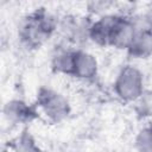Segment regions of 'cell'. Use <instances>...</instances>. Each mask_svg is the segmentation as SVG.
Returning a JSON list of instances; mask_svg holds the SVG:
<instances>
[{"mask_svg":"<svg viewBox=\"0 0 152 152\" xmlns=\"http://www.w3.org/2000/svg\"><path fill=\"white\" fill-rule=\"evenodd\" d=\"M151 110H152V99H151Z\"/></svg>","mask_w":152,"mask_h":152,"instance_id":"cell-10","label":"cell"},{"mask_svg":"<svg viewBox=\"0 0 152 152\" xmlns=\"http://www.w3.org/2000/svg\"><path fill=\"white\" fill-rule=\"evenodd\" d=\"M134 147L137 152H152V125H146L138 131Z\"/></svg>","mask_w":152,"mask_h":152,"instance_id":"cell-9","label":"cell"},{"mask_svg":"<svg viewBox=\"0 0 152 152\" xmlns=\"http://www.w3.org/2000/svg\"><path fill=\"white\" fill-rule=\"evenodd\" d=\"M5 119L15 126H25L34 121L39 116V112L34 103H28L21 99L8 100L2 109Z\"/></svg>","mask_w":152,"mask_h":152,"instance_id":"cell-4","label":"cell"},{"mask_svg":"<svg viewBox=\"0 0 152 152\" xmlns=\"http://www.w3.org/2000/svg\"><path fill=\"white\" fill-rule=\"evenodd\" d=\"M115 96L125 103H135L145 94L142 71L133 64H126L118 71L113 82Z\"/></svg>","mask_w":152,"mask_h":152,"instance_id":"cell-2","label":"cell"},{"mask_svg":"<svg viewBox=\"0 0 152 152\" xmlns=\"http://www.w3.org/2000/svg\"><path fill=\"white\" fill-rule=\"evenodd\" d=\"M119 12L107 13L101 17L93 18L89 27V42L99 46H109L112 33L118 20Z\"/></svg>","mask_w":152,"mask_h":152,"instance_id":"cell-6","label":"cell"},{"mask_svg":"<svg viewBox=\"0 0 152 152\" xmlns=\"http://www.w3.org/2000/svg\"><path fill=\"white\" fill-rule=\"evenodd\" d=\"M99 61L95 55L84 50L83 48L75 49L74 57V68L71 77L83 81L90 82L94 81L99 75Z\"/></svg>","mask_w":152,"mask_h":152,"instance_id":"cell-5","label":"cell"},{"mask_svg":"<svg viewBox=\"0 0 152 152\" xmlns=\"http://www.w3.org/2000/svg\"><path fill=\"white\" fill-rule=\"evenodd\" d=\"M34 104L39 114L44 115L45 119L52 124L64 121L71 113V106L68 97L48 86L38 88Z\"/></svg>","mask_w":152,"mask_h":152,"instance_id":"cell-3","label":"cell"},{"mask_svg":"<svg viewBox=\"0 0 152 152\" xmlns=\"http://www.w3.org/2000/svg\"><path fill=\"white\" fill-rule=\"evenodd\" d=\"M59 18L45 8H37L24 15L18 24L17 36L20 44L34 50L48 42L58 30Z\"/></svg>","mask_w":152,"mask_h":152,"instance_id":"cell-1","label":"cell"},{"mask_svg":"<svg viewBox=\"0 0 152 152\" xmlns=\"http://www.w3.org/2000/svg\"><path fill=\"white\" fill-rule=\"evenodd\" d=\"M11 151L12 152H43L36 138L26 128L21 129V132L14 137V139L11 142Z\"/></svg>","mask_w":152,"mask_h":152,"instance_id":"cell-8","label":"cell"},{"mask_svg":"<svg viewBox=\"0 0 152 152\" xmlns=\"http://www.w3.org/2000/svg\"><path fill=\"white\" fill-rule=\"evenodd\" d=\"M75 46H71L66 43H63L62 45L57 46L52 55L50 65L51 69L59 75L70 76L72 75V68H74V57H75Z\"/></svg>","mask_w":152,"mask_h":152,"instance_id":"cell-7","label":"cell"}]
</instances>
